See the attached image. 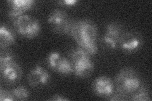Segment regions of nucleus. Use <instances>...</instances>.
I'll return each instance as SVG.
<instances>
[{"instance_id": "0eeeda50", "label": "nucleus", "mask_w": 152, "mask_h": 101, "mask_svg": "<svg viewBox=\"0 0 152 101\" xmlns=\"http://www.w3.org/2000/svg\"><path fill=\"white\" fill-rule=\"evenodd\" d=\"M124 32L121 23L116 22L108 23L102 39L103 44L109 49H116L118 47V43Z\"/></svg>"}, {"instance_id": "9b49d317", "label": "nucleus", "mask_w": 152, "mask_h": 101, "mask_svg": "<svg viewBox=\"0 0 152 101\" xmlns=\"http://www.w3.org/2000/svg\"><path fill=\"white\" fill-rule=\"evenodd\" d=\"M50 80L51 75L48 71L39 65H36L33 67L27 75L28 83L34 88L48 85Z\"/></svg>"}, {"instance_id": "7ed1b4c3", "label": "nucleus", "mask_w": 152, "mask_h": 101, "mask_svg": "<svg viewBox=\"0 0 152 101\" xmlns=\"http://www.w3.org/2000/svg\"><path fill=\"white\" fill-rule=\"evenodd\" d=\"M91 56L79 46L71 51L69 59L72 65L73 74L81 78L89 77L92 74L94 67Z\"/></svg>"}, {"instance_id": "20e7f679", "label": "nucleus", "mask_w": 152, "mask_h": 101, "mask_svg": "<svg viewBox=\"0 0 152 101\" xmlns=\"http://www.w3.org/2000/svg\"><path fill=\"white\" fill-rule=\"evenodd\" d=\"M0 72L2 78L8 83L13 84L21 79L22 70L12 52L2 50L0 55Z\"/></svg>"}, {"instance_id": "6e6552de", "label": "nucleus", "mask_w": 152, "mask_h": 101, "mask_svg": "<svg viewBox=\"0 0 152 101\" xmlns=\"http://www.w3.org/2000/svg\"><path fill=\"white\" fill-rule=\"evenodd\" d=\"M143 37L139 32H124L118 43V48L126 53H133L140 49L143 44Z\"/></svg>"}, {"instance_id": "f8f14e48", "label": "nucleus", "mask_w": 152, "mask_h": 101, "mask_svg": "<svg viewBox=\"0 0 152 101\" xmlns=\"http://www.w3.org/2000/svg\"><path fill=\"white\" fill-rule=\"evenodd\" d=\"M8 6V17L13 22L35 6L33 0H9L7 1Z\"/></svg>"}, {"instance_id": "f257e3e1", "label": "nucleus", "mask_w": 152, "mask_h": 101, "mask_svg": "<svg viewBox=\"0 0 152 101\" xmlns=\"http://www.w3.org/2000/svg\"><path fill=\"white\" fill-rule=\"evenodd\" d=\"M98 28L91 20L82 18L75 20L70 37L77 42L78 46L93 56L98 52Z\"/></svg>"}, {"instance_id": "f3484780", "label": "nucleus", "mask_w": 152, "mask_h": 101, "mask_svg": "<svg viewBox=\"0 0 152 101\" xmlns=\"http://www.w3.org/2000/svg\"><path fill=\"white\" fill-rule=\"evenodd\" d=\"M77 0H63V1H59L58 4H61V6H64L66 7H72L77 5L78 3Z\"/></svg>"}, {"instance_id": "ddd939ff", "label": "nucleus", "mask_w": 152, "mask_h": 101, "mask_svg": "<svg viewBox=\"0 0 152 101\" xmlns=\"http://www.w3.org/2000/svg\"><path fill=\"white\" fill-rule=\"evenodd\" d=\"M16 35L12 28L5 23L0 27V46L1 49H7L15 42Z\"/></svg>"}, {"instance_id": "a211bd4d", "label": "nucleus", "mask_w": 152, "mask_h": 101, "mask_svg": "<svg viewBox=\"0 0 152 101\" xmlns=\"http://www.w3.org/2000/svg\"><path fill=\"white\" fill-rule=\"evenodd\" d=\"M126 99L127 98L125 97L124 96L122 95V94H119L118 92H116V91H115V92H114L110 97H108L107 99V100H124Z\"/></svg>"}, {"instance_id": "39448f33", "label": "nucleus", "mask_w": 152, "mask_h": 101, "mask_svg": "<svg viewBox=\"0 0 152 101\" xmlns=\"http://www.w3.org/2000/svg\"><path fill=\"white\" fill-rule=\"evenodd\" d=\"M12 22L15 31L19 35L27 39H34L41 32L39 20L27 14L18 17Z\"/></svg>"}, {"instance_id": "2eb2a0df", "label": "nucleus", "mask_w": 152, "mask_h": 101, "mask_svg": "<svg viewBox=\"0 0 152 101\" xmlns=\"http://www.w3.org/2000/svg\"><path fill=\"white\" fill-rule=\"evenodd\" d=\"M11 92L16 100H26L30 96V92L26 86L19 85L13 88Z\"/></svg>"}, {"instance_id": "9d476101", "label": "nucleus", "mask_w": 152, "mask_h": 101, "mask_svg": "<svg viewBox=\"0 0 152 101\" xmlns=\"http://www.w3.org/2000/svg\"><path fill=\"white\" fill-rule=\"evenodd\" d=\"M94 93L98 97L108 99L115 92L114 81L106 75H101L94 79L92 85Z\"/></svg>"}, {"instance_id": "423d86ee", "label": "nucleus", "mask_w": 152, "mask_h": 101, "mask_svg": "<svg viewBox=\"0 0 152 101\" xmlns=\"http://www.w3.org/2000/svg\"><path fill=\"white\" fill-rule=\"evenodd\" d=\"M47 21L56 33L70 36L75 20L70 18L63 9H55L48 17Z\"/></svg>"}, {"instance_id": "4468645a", "label": "nucleus", "mask_w": 152, "mask_h": 101, "mask_svg": "<svg viewBox=\"0 0 152 101\" xmlns=\"http://www.w3.org/2000/svg\"><path fill=\"white\" fill-rule=\"evenodd\" d=\"M131 100L134 101H146L151 100L150 93L148 86L141 84L140 88L131 95Z\"/></svg>"}, {"instance_id": "6ab92c4d", "label": "nucleus", "mask_w": 152, "mask_h": 101, "mask_svg": "<svg viewBox=\"0 0 152 101\" xmlns=\"http://www.w3.org/2000/svg\"><path fill=\"white\" fill-rule=\"evenodd\" d=\"M50 100H53V101H64V100H69V99L66 97H65L64 95L60 94H56L53 95L52 97L50 98Z\"/></svg>"}, {"instance_id": "dca6fc26", "label": "nucleus", "mask_w": 152, "mask_h": 101, "mask_svg": "<svg viewBox=\"0 0 152 101\" xmlns=\"http://www.w3.org/2000/svg\"><path fill=\"white\" fill-rule=\"evenodd\" d=\"M0 100L1 101H13L15 100L11 91L1 88L0 89Z\"/></svg>"}, {"instance_id": "1a4fd4ad", "label": "nucleus", "mask_w": 152, "mask_h": 101, "mask_svg": "<svg viewBox=\"0 0 152 101\" xmlns=\"http://www.w3.org/2000/svg\"><path fill=\"white\" fill-rule=\"evenodd\" d=\"M47 65L53 71L60 75H68L73 73L72 65L70 59L61 56L58 51H52L46 58Z\"/></svg>"}, {"instance_id": "f03ea898", "label": "nucleus", "mask_w": 152, "mask_h": 101, "mask_svg": "<svg viewBox=\"0 0 152 101\" xmlns=\"http://www.w3.org/2000/svg\"><path fill=\"white\" fill-rule=\"evenodd\" d=\"M114 84L116 92L126 97L131 96L140 88L142 81L136 70L131 67H124L116 75Z\"/></svg>"}]
</instances>
